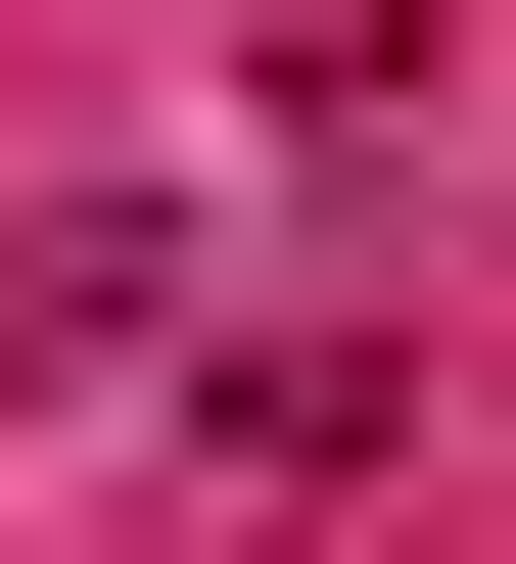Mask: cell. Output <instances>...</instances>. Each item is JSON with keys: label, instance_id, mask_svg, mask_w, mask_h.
Masks as SVG:
<instances>
[{"label": "cell", "instance_id": "cell-1", "mask_svg": "<svg viewBox=\"0 0 516 564\" xmlns=\"http://www.w3.org/2000/svg\"><path fill=\"white\" fill-rule=\"evenodd\" d=\"M235 95H282V141H376V95H422V0H235Z\"/></svg>", "mask_w": 516, "mask_h": 564}]
</instances>
